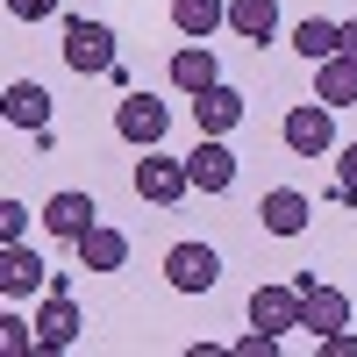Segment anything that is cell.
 Segmentation results:
<instances>
[{
  "label": "cell",
  "mask_w": 357,
  "mask_h": 357,
  "mask_svg": "<svg viewBox=\"0 0 357 357\" xmlns=\"http://www.w3.org/2000/svg\"><path fill=\"white\" fill-rule=\"evenodd\" d=\"M279 136H286L293 158H329V151H336V107H329V100H301V107H286Z\"/></svg>",
  "instance_id": "cell-1"
},
{
  "label": "cell",
  "mask_w": 357,
  "mask_h": 357,
  "mask_svg": "<svg viewBox=\"0 0 357 357\" xmlns=\"http://www.w3.org/2000/svg\"><path fill=\"white\" fill-rule=\"evenodd\" d=\"M65 65H72L79 79H107V72H114V29L72 15V22H65Z\"/></svg>",
  "instance_id": "cell-2"
},
{
  "label": "cell",
  "mask_w": 357,
  "mask_h": 357,
  "mask_svg": "<svg viewBox=\"0 0 357 357\" xmlns=\"http://www.w3.org/2000/svg\"><path fill=\"white\" fill-rule=\"evenodd\" d=\"M165 129H172V107H165L158 93H122V100H114V136H122V143H136V151H158Z\"/></svg>",
  "instance_id": "cell-3"
},
{
  "label": "cell",
  "mask_w": 357,
  "mask_h": 357,
  "mask_svg": "<svg viewBox=\"0 0 357 357\" xmlns=\"http://www.w3.org/2000/svg\"><path fill=\"white\" fill-rule=\"evenodd\" d=\"M293 286H301V329H307L314 343L336 336V329H350V293H343V286H321L314 272H301Z\"/></svg>",
  "instance_id": "cell-4"
},
{
  "label": "cell",
  "mask_w": 357,
  "mask_h": 357,
  "mask_svg": "<svg viewBox=\"0 0 357 357\" xmlns=\"http://www.w3.org/2000/svg\"><path fill=\"white\" fill-rule=\"evenodd\" d=\"M136 200H151V207H178L193 193V172H186V158H158V151H143L136 158Z\"/></svg>",
  "instance_id": "cell-5"
},
{
  "label": "cell",
  "mask_w": 357,
  "mask_h": 357,
  "mask_svg": "<svg viewBox=\"0 0 357 357\" xmlns=\"http://www.w3.org/2000/svg\"><path fill=\"white\" fill-rule=\"evenodd\" d=\"M165 279H172V293H207L222 279V257L207 243H172L165 250Z\"/></svg>",
  "instance_id": "cell-6"
},
{
  "label": "cell",
  "mask_w": 357,
  "mask_h": 357,
  "mask_svg": "<svg viewBox=\"0 0 357 357\" xmlns=\"http://www.w3.org/2000/svg\"><path fill=\"white\" fill-rule=\"evenodd\" d=\"M193 172V193H229L236 186V151H229V136H200V151L186 158Z\"/></svg>",
  "instance_id": "cell-7"
},
{
  "label": "cell",
  "mask_w": 357,
  "mask_h": 357,
  "mask_svg": "<svg viewBox=\"0 0 357 357\" xmlns=\"http://www.w3.org/2000/svg\"><path fill=\"white\" fill-rule=\"evenodd\" d=\"M257 222L272 229V236H301V229L314 222V200H307L301 186H272V193L257 200Z\"/></svg>",
  "instance_id": "cell-8"
},
{
  "label": "cell",
  "mask_w": 357,
  "mask_h": 357,
  "mask_svg": "<svg viewBox=\"0 0 357 357\" xmlns=\"http://www.w3.org/2000/svg\"><path fill=\"white\" fill-rule=\"evenodd\" d=\"M250 329H272V336L301 329V286H257L250 293Z\"/></svg>",
  "instance_id": "cell-9"
},
{
  "label": "cell",
  "mask_w": 357,
  "mask_h": 357,
  "mask_svg": "<svg viewBox=\"0 0 357 357\" xmlns=\"http://www.w3.org/2000/svg\"><path fill=\"white\" fill-rule=\"evenodd\" d=\"M36 286H50V264L29 250V243H0V293L22 301V293H36Z\"/></svg>",
  "instance_id": "cell-10"
},
{
  "label": "cell",
  "mask_w": 357,
  "mask_h": 357,
  "mask_svg": "<svg viewBox=\"0 0 357 357\" xmlns=\"http://www.w3.org/2000/svg\"><path fill=\"white\" fill-rule=\"evenodd\" d=\"M193 122H200V136H229L236 122H243V93L215 79L207 93H193Z\"/></svg>",
  "instance_id": "cell-11"
},
{
  "label": "cell",
  "mask_w": 357,
  "mask_h": 357,
  "mask_svg": "<svg viewBox=\"0 0 357 357\" xmlns=\"http://www.w3.org/2000/svg\"><path fill=\"white\" fill-rule=\"evenodd\" d=\"M93 215H100L93 193H50V200H43V229L65 236V243H79V236L93 229Z\"/></svg>",
  "instance_id": "cell-12"
},
{
  "label": "cell",
  "mask_w": 357,
  "mask_h": 357,
  "mask_svg": "<svg viewBox=\"0 0 357 357\" xmlns=\"http://www.w3.org/2000/svg\"><path fill=\"white\" fill-rule=\"evenodd\" d=\"M129 264V236L122 229H107V222H93L79 236V272H122Z\"/></svg>",
  "instance_id": "cell-13"
},
{
  "label": "cell",
  "mask_w": 357,
  "mask_h": 357,
  "mask_svg": "<svg viewBox=\"0 0 357 357\" xmlns=\"http://www.w3.org/2000/svg\"><path fill=\"white\" fill-rule=\"evenodd\" d=\"M0 114H8L15 129H29V136H36V129H50V93H43L36 79H15L8 93H0Z\"/></svg>",
  "instance_id": "cell-14"
},
{
  "label": "cell",
  "mask_w": 357,
  "mask_h": 357,
  "mask_svg": "<svg viewBox=\"0 0 357 357\" xmlns=\"http://www.w3.org/2000/svg\"><path fill=\"white\" fill-rule=\"evenodd\" d=\"M36 329H43V350H72L79 329H86V321H79V301H72V293H50V301L36 307Z\"/></svg>",
  "instance_id": "cell-15"
},
{
  "label": "cell",
  "mask_w": 357,
  "mask_h": 357,
  "mask_svg": "<svg viewBox=\"0 0 357 357\" xmlns=\"http://www.w3.org/2000/svg\"><path fill=\"white\" fill-rule=\"evenodd\" d=\"M222 79V65H215V50H207V43H186V50H172V86H178V93H207V86H215Z\"/></svg>",
  "instance_id": "cell-16"
},
{
  "label": "cell",
  "mask_w": 357,
  "mask_h": 357,
  "mask_svg": "<svg viewBox=\"0 0 357 357\" xmlns=\"http://www.w3.org/2000/svg\"><path fill=\"white\" fill-rule=\"evenodd\" d=\"M314 100H329V107H357V57H321L314 65Z\"/></svg>",
  "instance_id": "cell-17"
},
{
  "label": "cell",
  "mask_w": 357,
  "mask_h": 357,
  "mask_svg": "<svg viewBox=\"0 0 357 357\" xmlns=\"http://www.w3.org/2000/svg\"><path fill=\"white\" fill-rule=\"evenodd\" d=\"M229 29L243 36L250 50L279 36V0H229Z\"/></svg>",
  "instance_id": "cell-18"
},
{
  "label": "cell",
  "mask_w": 357,
  "mask_h": 357,
  "mask_svg": "<svg viewBox=\"0 0 357 357\" xmlns=\"http://www.w3.org/2000/svg\"><path fill=\"white\" fill-rule=\"evenodd\" d=\"M222 22H229V0H172V29L186 43H207Z\"/></svg>",
  "instance_id": "cell-19"
},
{
  "label": "cell",
  "mask_w": 357,
  "mask_h": 357,
  "mask_svg": "<svg viewBox=\"0 0 357 357\" xmlns=\"http://www.w3.org/2000/svg\"><path fill=\"white\" fill-rule=\"evenodd\" d=\"M293 50H301L307 65H321V57H336V50H343V22H329V15H307L301 29H293Z\"/></svg>",
  "instance_id": "cell-20"
},
{
  "label": "cell",
  "mask_w": 357,
  "mask_h": 357,
  "mask_svg": "<svg viewBox=\"0 0 357 357\" xmlns=\"http://www.w3.org/2000/svg\"><path fill=\"white\" fill-rule=\"evenodd\" d=\"M0 350H8V357L43 350V329H36V321H22V314H8V321H0Z\"/></svg>",
  "instance_id": "cell-21"
},
{
  "label": "cell",
  "mask_w": 357,
  "mask_h": 357,
  "mask_svg": "<svg viewBox=\"0 0 357 357\" xmlns=\"http://www.w3.org/2000/svg\"><path fill=\"white\" fill-rule=\"evenodd\" d=\"M336 200H343V207H357V143L336 158Z\"/></svg>",
  "instance_id": "cell-22"
},
{
  "label": "cell",
  "mask_w": 357,
  "mask_h": 357,
  "mask_svg": "<svg viewBox=\"0 0 357 357\" xmlns=\"http://www.w3.org/2000/svg\"><path fill=\"white\" fill-rule=\"evenodd\" d=\"M22 229H29V207L22 200H0V243H22Z\"/></svg>",
  "instance_id": "cell-23"
},
{
  "label": "cell",
  "mask_w": 357,
  "mask_h": 357,
  "mask_svg": "<svg viewBox=\"0 0 357 357\" xmlns=\"http://www.w3.org/2000/svg\"><path fill=\"white\" fill-rule=\"evenodd\" d=\"M236 357H279V336H272V329H250V336H236Z\"/></svg>",
  "instance_id": "cell-24"
},
{
  "label": "cell",
  "mask_w": 357,
  "mask_h": 357,
  "mask_svg": "<svg viewBox=\"0 0 357 357\" xmlns=\"http://www.w3.org/2000/svg\"><path fill=\"white\" fill-rule=\"evenodd\" d=\"M8 15H15V22H50L57 0H8Z\"/></svg>",
  "instance_id": "cell-25"
},
{
  "label": "cell",
  "mask_w": 357,
  "mask_h": 357,
  "mask_svg": "<svg viewBox=\"0 0 357 357\" xmlns=\"http://www.w3.org/2000/svg\"><path fill=\"white\" fill-rule=\"evenodd\" d=\"M321 357H357V336L336 329V336H321Z\"/></svg>",
  "instance_id": "cell-26"
},
{
  "label": "cell",
  "mask_w": 357,
  "mask_h": 357,
  "mask_svg": "<svg viewBox=\"0 0 357 357\" xmlns=\"http://www.w3.org/2000/svg\"><path fill=\"white\" fill-rule=\"evenodd\" d=\"M343 57H357V15L343 22Z\"/></svg>",
  "instance_id": "cell-27"
}]
</instances>
